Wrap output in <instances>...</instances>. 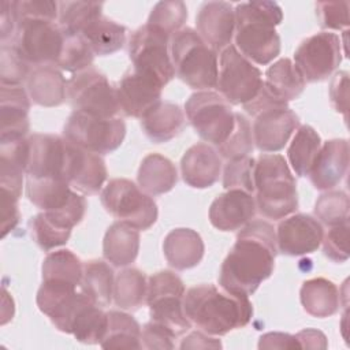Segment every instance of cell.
Instances as JSON below:
<instances>
[{
	"mask_svg": "<svg viewBox=\"0 0 350 350\" xmlns=\"http://www.w3.org/2000/svg\"><path fill=\"white\" fill-rule=\"evenodd\" d=\"M276 254L273 226L265 220H250L238 232L220 267V287L234 295H252L272 275Z\"/></svg>",
	"mask_w": 350,
	"mask_h": 350,
	"instance_id": "6da1fadb",
	"label": "cell"
},
{
	"mask_svg": "<svg viewBox=\"0 0 350 350\" xmlns=\"http://www.w3.org/2000/svg\"><path fill=\"white\" fill-rule=\"evenodd\" d=\"M187 319L208 335H226L242 328L253 317V305L246 295H234L215 284H200L185 293Z\"/></svg>",
	"mask_w": 350,
	"mask_h": 350,
	"instance_id": "7a4b0ae2",
	"label": "cell"
},
{
	"mask_svg": "<svg viewBox=\"0 0 350 350\" xmlns=\"http://www.w3.org/2000/svg\"><path fill=\"white\" fill-rule=\"evenodd\" d=\"M235 48L250 62L265 66L280 53L276 26L283 11L275 1H247L235 8Z\"/></svg>",
	"mask_w": 350,
	"mask_h": 350,
	"instance_id": "3957f363",
	"label": "cell"
},
{
	"mask_svg": "<svg viewBox=\"0 0 350 350\" xmlns=\"http://www.w3.org/2000/svg\"><path fill=\"white\" fill-rule=\"evenodd\" d=\"M254 191L258 212L280 220L298 208L295 178L282 154H260L254 164Z\"/></svg>",
	"mask_w": 350,
	"mask_h": 350,
	"instance_id": "277c9868",
	"label": "cell"
},
{
	"mask_svg": "<svg viewBox=\"0 0 350 350\" xmlns=\"http://www.w3.org/2000/svg\"><path fill=\"white\" fill-rule=\"evenodd\" d=\"M170 53L175 74L191 89L209 90L217 82V52L191 27H182L171 37Z\"/></svg>",
	"mask_w": 350,
	"mask_h": 350,
	"instance_id": "5b68a950",
	"label": "cell"
},
{
	"mask_svg": "<svg viewBox=\"0 0 350 350\" xmlns=\"http://www.w3.org/2000/svg\"><path fill=\"white\" fill-rule=\"evenodd\" d=\"M100 198L109 215L138 231L150 228L157 220L154 200L129 179H111L101 190Z\"/></svg>",
	"mask_w": 350,
	"mask_h": 350,
	"instance_id": "8992f818",
	"label": "cell"
},
{
	"mask_svg": "<svg viewBox=\"0 0 350 350\" xmlns=\"http://www.w3.org/2000/svg\"><path fill=\"white\" fill-rule=\"evenodd\" d=\"M185 293L182 279L172 271H159L148 280L146 304L152 321L164 325L176 336L191 328L183 308Z\"/></svg>",
	"mask_w": 350,
	"mask_h": 350,
	"instance_id": "52a82bcc",
	"label": "cell"
},
{
	"mask_svg": "<svg viewBox=\"0 0 350 350\" xmlns=\"http://www.w3.org/2000/svg\"><path fill=\"white\" fill-rule=\"evenodd\" d=\"M63 137L72 145L97 153L115 152L126 137V123L120 118H100L74 111L64 127Z\"/></svg>",
	"mask_w": 350,
	"mask_h": 350,
	"instance_id": "ba28073f",
	"label": "cell"
},
{
	"mask_svg": "<svg viewBox=\"0 0 350 350\" xmlns=\"http://www.w3.org/2000/svg\"><path fill=\"white\" fill-rule=\"evenodd\" d=\"M66 34L56 22L44 19H21L16 23L12 45L29 66H55Z\"/></svg>",
	"mask_w": 350,
	"mask_h": 350,
	"instance_id": "9c48e42d",
	"label": "cell"
},
{
	"mask_svg": "<svg viewBox=\"0 0 350 350\" xmlns=\"http://www.w3.org/2000/svg\"><path fill=\"white\" fill-rule=\"evenodd\" d=\"M185 111L196 133L215 146H220L234 130L235 112L216 92L193 93L185 103Z\"/></svg>",
	"mask_w": 350,
	"mask_h": 350,
	"instance_id": "30bf717a",
	"label": "cell"
},
{
	"mask_svg": "<svg viewBox=\"0 0 350 350\" xmlns=\"http://www.w3.org/2000/svg\"><path fill=\"white\" fill-rule=\"evenodd\" d=\"M262 75L235 45H228L220 53L216 89L219 94L232 105H243L252 101L262 88Z\"/></svg>",
	"mask_w": 350,
	"mask_h": 350,
	"instance_id": "8fae6325",
	"label": "cell"
},
{
	"mask_svg": "<svg viewBox=\"0 0 350 350\" xmlns=\"http://www.w3.org/2000/svg\"><path fill=\"white\" fill-rule=\"evenodd\" d=\"M129 56L133 71L156 79L161 86H165L175 77L170 53V37L149 25H144L131 34Z\"/></svg>",
	"mask_w": 350,
	"mask_h": 350,
	"instance_id": "7c38bea8",
	"label": "cell"
},
{
	"mask_svg": "<svg viewBox=\"0 0 350 350\" xmlns=\"http://www.w3.org/2000/svg\"><path fill=\"white\" fill-rule=\"evenodd\" d=\"M67 98L74 111L94 116L115 118L120 112L116 88L103 72L92 67L67 81Z\"/></svg>",
	"mask_w": 350,
	"mask_h": 350,
	"instance_id": "4fadbf2b",
	"label": "cell"
},
{
	"mask_svg": "<svg viewBox=\"0 0 350 350\" xmlns=\"http://www.w3.org/2000/svg\"><path fill=\"white\" fill-rule=\"evenodd\" d=\"M340 62L342 41L331 31H320L305 38L294 52V64L305 82L327 79Z\"/></svg>",
	"mask_w": 350,
	"mask_h": 350,
	"instance_id": "5bb4252c",
	"label": "cell"
},
{
	"mask_svg": "<svg viewBox=\"0 0 350 350\" xmlns=\"http://www.w3.org/2000/svg\"><path fill=\"white\" fill-rule=\"evenodd\" d=\"M29 145L27 178L66 180L70 142L64 137L55 134H33L29 137Z\"/></svg>",
	"mask_w": 350,
	"mask_h": 350,
	"instance_id": "9a60e30c",
	"label": "cell"
},
{
	"mask_svg": "<svg viewBox=\"0 0 350 350\" xmlns=\"http://www.w3.org/2000/svg\"><path fill=\"white\" fill-rule=\"evenodd\" d=\"M86 295L77 287L63 282H44L37 291V306L62 332L70 334L75 313Z\"/></svg>",
	"mask_w": 350,
	"mask_h": 350,
	"instance_id": "2e32d148",
	"label": "cell"
},
{
	"mask_svg": "<svg viewBox=\"0 0 350 350\" xmlns=\"http://www.w3.org/2000/svg\"><path fill=\"white\" fill-rule=\"evenodd\" d=\"M278 250L286 256L313 253L321 245L324 231L317 219L306 213L283 217L276 228Z\"/></svg>",
	"mask_w": 350,
	"mask_h": 350,
	"instance_id": "e0dca14e",
	"label": "cell"
},
{
	"mask_svg": "<svg viewBox=\"0 0 350 350\" xmlns=\"http://www.w3.org/2000/svg\"><path fill=\"white\" fill-rule=\"evenodd\" d=\"M253 142L261 152H278L284 148L299 127L298 115L288 107L269 108L254 116Z\"/></svg>",
	"mask_w": 350,
	"mask_h": 350,
	"instance_id": "ac0fdd59",
	"label": "cell"
},
{
	"mask_svg": "<svg viewBox=\"0 0 350 350\" xmlns=\"http://www.w3.org/2000/svg\"><path fill=\"white\" fill-rule=\"evenodd\" d=\"M161 86L156 79L131 71L123 75L116 86L119 111L126 116L142 118L150 108L161 101Z\"/></svg>",
	"mask_w": 350,
	"mask_h": 350,
	"instance_id": "d6986e66",
	"label": "cell"
},
{
	"mask_svg": "<svg viewBox=\"0 0 350 350\" xmlns=\"http://www.w3.org/2000/svg\"><path fill=\"white\" fill-rule=\"evenodd\" d=\"M197 33L215 52L231 45L235 33V11L227 1L204 3L196 18Z\"/></svg>",
	"mask_w": 350,
	"mask_h": 350,
	"instance_id": "ffe728a7",
	"label": "cell"
},
{
	"mask_svg": "<svg viewBox=\"0 0 350 350\" xmlns=\"http://www.w3.org/2000/svg\"><path fill=\"white\" fill-rule=\"evenodd\" d=\"M254 197L241 189L219 194L209 206V221L220 231H235L247 224L256 215Z\"/></svg>",
	"mask_w": 350,
	"mask_h": 350,
	"instance_id": "44dd1931",
	"label": "cell"
},
{
	"mask_svg": "<svg viewBox=\"0 0 350 350\" xmlns=\"http://www.w3.org/2000/svg\"><path fill=\"white\" fill-rule=\"evenodd\" d=\"M107 175L101 154L81 149L70 142L66 180L71 187L82 194H97L103 189Z\"/></svg>",
	"mask_w": 350,
	"mask_h": 350,
	"instance_id": "7402d4cb",
	"label": "cell"
},
{
	"mask_svg": "<svg viewBox=\"0 0 350 350\" xmlns=\"http://www.w3.org/2000/svg\"><path fill=\"white\" fill-rule=\"evenodd\" d=\"M349 168L347 139H329L321 144L309 178L317 190H331L345 178Z\"/></svg>",
	"mask_w": 350,
	"mask_h": 350,
	"instance_id": "603a6c76",
	"label": "cell"
},
{
	"mask_svg": "<svg viewBox=\"0 0 350 350\" xmlns=\"http://www.w3.org/2000/svg\"><path fill=\"white\" fill-rule=\"evenodd\" d=\"M220 171V156L209 144H196L182 156V178L190 187L206 189L213 186L219 179Z\"/></svg>",
	"mask_w": 350,
	"mask_h": 350,
	"instance_id": "cb8c5ba5",
	"label": "cell"
},
{
	"mask_svg": "<svg viewBox=\"0 0 350 350\" xmlns=\"http://www.w3.org/2000/svg\"><path fill=\"white\" fill-rule=\"evenodd\" d=\"M1 134L0 138L25 137L30 129L29 93L21 86L1 85L0 90Z\"/></svg>",
	"mask_w": 350,
	"mask_h": 350,
	"instance_id": "d4e9b609",
	"label": "cell"
},
{
	"mask_svg": "<svg viewBox=\"0 0 350 350\" xmlns=\"http://www.w3.org/2000/svg\"><path fill=\"white\" fill-rule=\"evenodd\" d=\"M30 156L29 138H0V187L22 194L23 172Z\"/></svg>",
	"mask_w": 350,
	"mask_h": 350,
	"instance_id": "484cf974",
	"label": "cell"
},
{
	"mask_svg": "<svg viewBox=\"0 0 350 350\" xmlns=\"http://www.w3.org/2000/svg\"><path fill=\"white\" fill-rule=\"evenodd\" d=\"M163 252L167 262L172 268L185 271L201 262L205 246L201 235L197 231L179 227L171 230L165 235L163 242Z\"/></svg>",
	"mask_w": 350,
	"mask_h": 350,
	"instance_id": "4316f807",
	"label": "cell"
},
{
	"mask_svg": "<svg viewBox=\"0 0 350 350\" xmlns=\"http://www.w3.org/2000/svg\"><path fill=\"white\" fill-rule=\"evenodd\" d=\"M185 123V113L180 107L170 101H159L141 118L145 135L156 144L175 138L183 130Z\"/></svg>",
	"mask_w": 350,
	"mask_h": 350,
	"instance_id": "83f0119b",
	"label": "cell"
},
{
	"mask_svg": "<svg viewBox=\"0 0 350 350\" xmlns=\"http://www.w3.org/2000/svg\"><path fill=\"white\" fill-rule=\"evenodd\" d=\"M27 83L29 97L41 107H57L67 97V82L60 70L41 66L30 71Z\"/></svg>",
	"mask_w": 350,
	"mask_h": 350,
	"instance_id": "f1b7e54d",
	"label": "cell"
},
{
	"mask_svg": "<svg viewBox=\"0 0 350 350\" xmlns=\"http://www.w3.org/2000/svg\"><path fill=\"white\" fill-rule=\"evenodd\" d=\"M139 250L138 230L122 223H112L104 235L103 256L113 267H127L135 261Z\"/></svg>",
	"mask_w": 350,
	"mask_h": 350,
	"instance_id": "f546056e",
	"label": "cell"
},
{
	"mask_svg": "<svg viewBox=\"0 0 350 350\" xmlns=\"http://www.w3.org/2000/svg\"><path fill=\"white\" fill-rule=\"evenodd\" d=\"M138 186L149 196H160L174 189L178 182L175 164L160 153L146 154L137 175Z\"/></svg>",
	"mask_w": 350,
	"mask_h": 350,
	"instance_id": "4dcf8cb0",
	"label": "cell"
},
{
	"mask_svg": "<svg viewBox=\"0 0 350 350\" xmlns=\"http://www.w3.org/2000/svg\"><path fill=\"white\" fill-rule=\"evenodd\" d=\"M299 299L306 313L324 319L339 310L340 293L334 282L325 278H313L302 283Z\"/></svg>",
	"mask_w": 350,
	"mask_h": 350,
	"instance_id": "1f68e13d",
	"label": "cell"
},
{
	"mask_svg": "<svg viewBox=\"0 0 350 350\" xmlns=\"http://www.w3.org/2000/svg\"><path fill=\"white\" fill-rule=\"evenodd\" d=\"M264 88L276 98L288 103L299 97L305 89V79L288 57L279 59L265 71Z\"/></svg>",
	"mask_w": 350,
	"mask_h": 350,
	"instance_id": "d6a6232c",
	"label": "cell"
},
{
	"mask_svg": "<svg viewBox=\"0 0 350 350\" xmlns=\"http://www.w3.org/2000/svg\"><path fill=\"white\" fill-rule=\"evenodd\" d=\"M115 276L112 268L101 260H90L83 264L81 291L97 306L105 308L113 298Z\"/></svg>",
	"mask_w": 350,
	"mask_h": 350,
	"instance_id": "836d02e7",
	"label": "cell"
},
{
	"mask_svg": "<svg viewBox=\"0 0 350 350\" xmlns=\"http://www.w3.org/2000/svg\"><path fill=\"white\" fill-rule=\"evenodd\" d=\"M81 36L98 56L112 55L126 44V27L104 15L92 22Z\"/></svg>",
	"mask_w": 350,
	"mask_h": 350,
	"instance_id": "e575fe53",
	"label": "cell"
},
{
	"mask_svg": "<svg viewBox=\"0 0 350 350\" xmlns=\"http://www.w3.org/2000/svg\"><path fill=\"white\" fill-rule=\"evenodd\" d=\"M74 191L66 180L27 178L26 196L42 212H52L68 204Z\"/></svg>",
	"mask_w": 350,
	"mask_h": 350,
	"instance_id": "d590c367",
	"label": "cell"
},
{
	"mask_svg": "<svg viewBox=\"0 0 350 350\" xmlns=\"http://www.w3.org/2000/svg\"><path fill=\"white\" fill-rule=\"evenodd\" d=\"M319 133L309 124L299 126L287 149V159L298 176H308L321 148Z\"/></svg>",
	"mask_w": 350,
	"mask_h": 350,
	"instance_id": "8d00e7d4",
	"label": "cell"
},
{
	"mask_svg": "<svg viewBox=\"0 0 350 350\" xmlns=\"http://www.w3.org/2000/svg\"><path fill=\"white\" fill-rule=\"evenodd\" d=\"M108 314L88 297L74 316L71 331L75 339L85 345L100 343L107 332Z\"/></svg>",
	"mask_w": 350,
	"mask_h": 350,
	"instance_id": "74e56055",
	"label": "cell"
},
{
	"mask_svg": "<svg viewBox=\"0 0 350 350\" xmlns=\"http://www.w3.org/2000/svg\"><path fill=\"white\" fill-rule=\"evenodd\" d=\"M107 332L100 342L103 349H141V327L137 320L124 312L111 310Z\"/></svg>",
	"mask_w": 350,
	"mask_h": 350,
	"instance_id": "f35d334b",
	"label": "cell"
},
{
	"mask_svg": "<svg viewBox=\"0 0 350 350\" xmlns=\"http://www.w3.org/2000/svg\"><path fill=\"white\" fill-rule=\"evenodd\" d=\"M146 276L137 268H126L115 278L113 301L123 310L139 309L146 301Z\"/></svg>",
	"mask_w": 350,
	"mask_h": 350,
	"instance_id": "ab89813d",
	"label": "cell"
},
{
	"mask_svg": "<svg viewBox=\"0 0 350 350\" xmlns=\"http://www.w3.org/2000/svg\"><path fill=\"white\" fill-rule=\"evenodd\" d=\"M83 273L82 261L68 249H60L48 253L42 261V280L63 282L79 287Z\"/></svg>",
	"mask_w": 350,
	"mask_h": 350,
	"instance_id": "60d3db41",
	"label": "cell"
},
{
	"mask_svg": "<svg viewBox=\"0 0 350 350\" xmlns=\"http://www.w3.org/2000/svg\"><path fill=\"white\" fill-rule=\"evenodd\" d=\"M103 16V3L97 1H60L57 25L64 34L81 36L96 19Z\"/></svg>",
	"mask_w": 350,
	"mask_h": 350,
	"instance_id": "b9f144b4",
	"label": "cell"
},
{
	"mask_svg": "<svg viewBox=\"0 0 350 350\" xmlns=\"http://www.w3.org/2000/svg\"><path fill=\"white\" fill-rule=\"evenodd\" d=\"M186 19L187 7L183 1H159L152 8L146 25L171 38L182 29Z\"/></svg>",
	"mask_w": 350,
	"mask_h": 350,
	"instance_id": "7bdbcfd3",
	"label": "cell"
},
{
	"mask_svg": "<svg viewBox=\"0 0 350 350\" xmlns=\"http://www.w3.org/2000/svg\"><path fill=\"white\" fill-rule=\"evenodd\" d=\"M93 60L94 53L82 36L66 34L62 53L55 66L63 71L77 74L90 68Z\"/></svg>",
	"mask_w": 350,
	"mask_h": 350,
	"instance_id": "ee69618b",
	"label": "cell"
},
{
	"mask_svg": "<svg viewBox=\"0 0 350 350\" xmlns=\"http://www.w3.org/2000/svg\"><path fill=\"white\" fill-rule=\"evenodd\" d=\"M29 230L33 241L45 252L66 245L71 235V230L59 227L44 212L29 220Z\"/></svg>",
	"mask_w": 350,
	"mask_h": 350,
	"instance_id": "f6af8a7d",
	"label": "cell"
},
{
	"mask_svg": "<svg viewBox=\"0 0 350 350\" xmlns=\"http://www.w3.org/2000/svg\"><path fill=\"white\" fill-rule=\"evenodd\" d=\"M349 197L342 190L323 193L314 204V215L324 224L334 227L349 223Z\"/></svg>",
	"mask_w": 350,
	"mask_h": 350,
	"instance_id": "bcb514c9",
	"label": "cell"
},
{
	"mask_svg": "<svg viewBox=\"0 0 350 350\" xmlns=\"http://www.w3.org/2000/svg\"><path fill=\"white\" fill-rule=\"evenodd\" d=\"M253 134L249 120L242 113L235 112L234 130L228 138L220 146H217L219 153L227 160L245 157L253 152Z\"/></svg>",
	"mask_w": 350,
	"mask_h": 350,
	"instance_id": "7dc6e473",
	"label": "cell"
},
{
	"mask_svg": "<svg viewBox=\"0 0 350 350\" xmlns=\"http://www.w3.org/2000/svg\"><path fill=\"white\" fill-rule=\"evenodd\" d=\"M254 164L250 156L228 160L223 172L224 189H241L253 194L254 191Z\"/></svg>",
	"mask_w": 350,
	"mask_h": 350,
	"instance_id": "c3c4849f",
	"label": "cell"
},
{
	"mask_svg": "<svg viewBox=\"0 0 350 350\" xmlns=\"http://www.w3.org/2000/svg\"><path fill=\"white\" fill-rule=\"evenodd\" d=\"M0 81L1 85L18 86L27 81L30 70L29 64L18 55L12 44L4 42L0 49Z\"/></svg>",
	"mask_w": 350,
	"mask_h": 350,
	"instance_id": "681fc988",
	"label": "cell"
},
{
	"mask_svg": "<svg viewBox=\"0 0 350 350\" xmlns=\"http://www.w3.org/2000/svg\"><path fill=\"white\" fill-rule=\"evenodd\" d=\"M316 15L323 29L347 30L350 23L347 1H317Z\"/></svg>",
	"mask_w": 350,
	"mask_h": 350,
	"instance_id": "f907efd6",
	"label": "cell"
},
{
	"mask_svg": "<svg viewBox=\"0 0 350 350\" xmlns=\"http://www.w3.org/2000/svg\"><path fill=\"white\" fill-rule=\"evenodd\" d=\"M321 243L325 257L334 262H345L349 258V223L331 227Z\"/></svg>",
	"mask_w": 350,
	"mask_h": 350,
	"instance_id": "816d5d0a",
	"label": "cell"
},
{
	"mask_svg": "<svg viewBox=\"0 0 350 350\" xmlns=\"http://www.w3.org/2000/svg\"><path fill=\"white\" fill-rule=\"evenodd\" d=\"M16 22L21 19H44L56 22L59 18V3L51 0H19L14 1Z\"/></svg>",
	"mask_w": 350,
	"mask_h": 350,
	"instance_id": "f5cc1de1",
	"label": "cell"
},
{
	"mask_svg": "<svg viewBox=\"0 0 350 350\" xmlns=\"http://www.w3.org/2000/svg\"><path fill=\"white\" fill-rule=\"evenodd\" d=\"M175 338L176 335L172 331L154 321L146 323L141 329L142 347L146 349H174Z\"/></svg>",
	"mask_w": 350,
	"mask_h": 350,
	"instance_id": "db71d44e",
	"label": "cell"
},
{
	"mask_svg": "<svg viewBox=\"0 0 350 350\" xmlns=\"http://www.w3.org/2000/svg\"><path fill=\"white\" fill-rule=\"evenodd\" d=\"M1 238H4L10 231H12L16 224L19 223L21 219V212L18 208V201H19V194L8 190V189H1Z\"/></svg>",
	"mask_w": 350,
	"mask_h": 350,
	"instance_id": "11a10c76",
	"label": "cell"
},
{
	"mask_svg": "<svg viewBox=\"0 0 350 350\" xmlns=\"http://www.w3.org/2000/svg\"><path fill=\"white\" fill-rule=\"evenodd\" d=\"M329 98L334 109L343 113L347 119L349 112V72L339 71L334 75L329 85Z\"/></svg>",
	"mask_w": 350,
	"mask_h": 350,
	"instance_id": "9f6ffc18",
	"label": "cell"
},
{
	"mask_svg": "<svg viewBox=\"0 0 350 350\" xmlns=\"http://www.w3.org/2000/svg\"><path fill=\"white\" fill-rule=\"evenodd\" d=\"M16 14L14 8V1L3 0L0 4V38L1 44L7 42L8 38L12 40L16 29Z\"/></svg>",
	"mask_w": 350,
	"mask_h": 350,
	"instance_id": "6f0895ef",
	"label": "cell"
},
{
	"mask_svg": "<svg viewBox=\"0 0 350 350\" xmlns=\"http://www.w3.org/2000/svg\"><path fill=\"white\" fill-rule=\"evenodd\" d=\"M260 349H301L295 335L284 332H268L260 336Z\"/></svg>",
	"mask_w": 350,
	"mask_h": 350,
	"instance_id": "680465c9",
	"label": "cell"
},
{
	"mask_svg": "<svg viewBox=\"0 0 350 350\" xmlns=\"http://www.w3.org/2000/svg\"><path fill=\"white\" fill-rule=\"evenodd\" d=\"M301 349H325L327 338L321 331L306 328L295 335Z\"/></svg>",
	"mask_w": 350,
	"mask_h": 350,
	"instance_id": "91938a15",
	"label": "cell"
},
{
	"mask_svg": "<svg viewBox=\"0 0 350 350\" xmlns=\"http://www.w3.org/2000/svg\"><path fill=\"white\" fill-rule=\"evenodd\" d=\"M221 347V343L219 339L206 336L202 332H191L189 334L183 342L180 343V349H217Z\"/></svg>",
	"mask_w": 350,
	"mask_h": 350,
	"instance_id": "94428289",
	"label": "cell"
}]
</instances>
